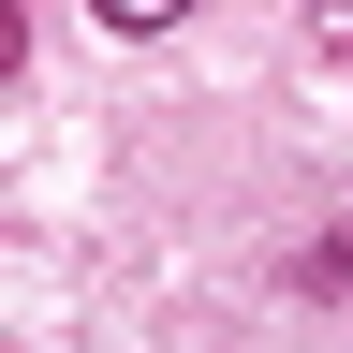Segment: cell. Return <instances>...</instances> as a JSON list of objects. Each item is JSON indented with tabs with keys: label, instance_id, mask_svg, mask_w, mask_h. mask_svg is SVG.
I'll return each mask as SVG.
<instances>
[{
	"label": "cell",
	"instance_id": "6da1fadb",
	"mask_svg": "<svg viewBox=\"0 0 353 353\" xmlns=\"http://www.w3.org/2000/svg\"><path fill=\"white\" fill-rule=\"evenodd\" d=\"M88 15H103V30H118V44H162V30H176V15H192V0H88Z\"/></svg>",
	"mask_w": 353,
	"mask_h": 353
},
{
	"label": "cell",
	"instance_id": "7a4b0ae2",
	"mask_svg": "<svg viewBox=\"0 0 353 353\" xmlns=\"http://www.w3.org/2000/svg\"><path fill=\"white\" fill-rule=\"evenodd\" d=\"M309 280H353V206L324 221V250H309Z\"/></svg>",
	"mask_w": 353,
	"mask_h": 353
},
{
	"label": "cell",
	"instance_id": "3957f363",
	"mask_svg": "<svg viewBox=\"0 0 353 353\" xmlns=\"http://www.w3.org/2000/svg\"><path fill=\"white\" fill-rule=\"evenodd\" d=\"M309 30H324V44H353V0H309Z\"/></svg>",
	"mask_w": 353,
	"mask_h": 353
}]
</instances>
